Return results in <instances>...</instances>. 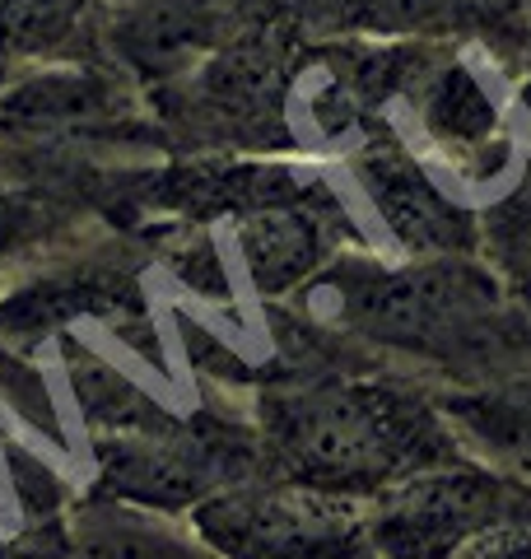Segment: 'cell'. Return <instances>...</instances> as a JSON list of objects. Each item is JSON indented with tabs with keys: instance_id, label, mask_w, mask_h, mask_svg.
<instances>
[{
	"instance_id": "obj_1",
	"label": "cell",
	"mask_w": 531,
	"mask_h": 559,
	"mask_svg": "<svg viewBox=\"0 0 531 559\" xmlns=\"http://www.w3.org/2000/svg\"><path fill=\"white\" fill-rule=\"evenodd\" d=\"M294 304L304 318L354 341L471 382L531 364V318L508 299L485 257H387L354 248L298 289Z\"/></svg>"
},
{
	"instance_id": "obj_2",
	"label": "cell",
	"mask_w": 531,
	"mask_h": 559,
	"mask_svg": "<svg viewBox=\"0 0 531 559\" xmlns=\"http://www.w3.org/2000/svg\"><path fill=\"white\" fill-rule=\"evenodd\" d=\"M252 433L266 476L359 503H374L382 489L420 471L467 457L434 392L359 373H322L266 388L257 396Z\"/></svg>"
},
{
	"instance_id": "obj_3",
	"label": "cell",
	"mask_w": 531,
	"mask_h": 559,
	"mask_svg": "<svg viewBox=\"0 0 531 559\" xmlns=\"http://www.w3.org/2000/svg\"><path fill=\"white\" fill-rule=\"evenodd\" d=\"M401 121L420 159L475 210H489L527 182L512 112L475 57L434 47L392 112V127Z\"/></svg>"
},
{
	"instance_id": "obj_4",
	"label": "cell",
	"mask_w": 531,
	"mask_h": 559,
	"mask_svg": "<svg viewBox=\"0 0 531 559\" xmlns=\"http://www.w3.org/2000/svg\"><path fill=\"white\" fill-rule=\"evenodd\" d=\"M215 559H378L368 503L280 476H247L187 513Z\"/></svg>"
},
{
	"instance_id": "obj_5",
	"label": "cell",
	"mask_w": 531,
	"mask_h": 559,
	"mask_svg": "<svg viewBox=\"0 0 531 559\" xmlns=\"http://www.w3.org/2000/svg\"><path fill=\"white\" fill-rule=\"evenodd\" d=\"M504 522H531V480L471 457L420 471L368 503L378 559H452L462 540Z\"/></svg>"
},
{
	"instance_id": "obj_6",
	"label": "cell",
	"mask_w": 531,
	"mask_h": 559,
	"mask_svg": "<svg viewBox=\"0 0 531 559\" xmlns=\"http://www.w3.org/2000/svg\"><path fill=\"white\" fill-rule=\"evenodd\" d=\"M335 168L387 257H481V210L457 197L397 127H382Z\"/></svg>"
},
{
	"instance_id": "obj_7",
	"label": "cell",
	"mask_w": 531,
	"mask_h": 559,
	"mask_svg": "<svg viewBox=\"0 0 531 559\" xmlns=\"http://www.w3.org/2000/svg\"><path fill=\"white\" fill-rule=\"evenodd\" d=\"M224 229L234 266L257 299H294L341 257V238L359 234L335 187L317 191V197L252 205L243 215L224 219Z\"/></svg>"
},
{
	"instance_id": "obj_8",
	"label": "cell",
	"mask_w": 531,
	"mask_h": 559,
	"mask_svg": "<svg viewBox=\"0 0 531 559\" xmlns=\"http://www.w3.org/2000/svg\"><path fill=\"white\" fill-rule=\"evenodd\" d=\"M94 14L108 20L121 66L150 80H182L228 43L224 0H103Z\"/></svg>"
},
{
	"instance_id": "obj_9",
	"label": "cell",
	"mask_w": 531,
	"mask_h": 559,
	"mask_svg": "<svg viewBox=\"0 0 531 559\" xmlns=\"http://www.w3.org/2000/svg\"><path fill=\"white\" fill-rule=\"evenodd\" d=\"M438 401L471 462L531 480V364L462 392H442Z\"/></svg>"
},
{
	"instance_id": "obj_10",
	"label": "cell",
	"mask_w": 531,
	"mask_h": 559,
	"mask_svg": "<svg viewBox=\"0 0 531 559\" xmlns=\"http://www.w3.org/2000/svg\"><path fill=\"white\" fill-rule=\"evenodd\" d=\"M61 550L66 559H215L191 522L182 527L173 513L140 509L113 495H94L70 513Z\"/></svg>"
},
{
	"instance_id": "obj_11",
	"label": "cell",
	"mask_w": 531,
	"mask_h": 559,
	"mask_svg": "<svg viewBox=\"0 0 531 559\" xmlns=\"http://www.w3.org/2000/svg\"><path fill=\"white\" fill-rule=\"evenodd\" d=\"M481 257L499 275L508 299L531 318V182L481 210Z\"/></svg>"
},
{
	"instance_id": "obj_12",
	"label": "cell",
	"mask_w": 531,
	"mask_h": 559,
	"mask_svg": "<svg viewBox=\"0 0 531 559\" xmlns=\"http://www.w3.org/2000/svg\"><path fill=\"white\" fill-rule=\"evenodd\" d=\"M98 5L103 0H5V10H0V61L57 51Z\"/></svg>"
},
{
	"instance_id": "obj_13",
	"label": "cell",
	"mask_w": 531,
	"mask_h": 559,
	"mask_svg": "<svg viewBox=\"0 0 531 559\" xmlns=\"http://www.w3.org/2000/svg\"><path fill=\"white\" fill-rule=\"evenodd\" d=\"M452 559H531V522L485 527L452 550Z\"/></svg>"
},
{
	"instance_id": "obj_14",
	"label": "cell",
	"mask_w": 531,
	"mask_h": 559,
	"mask_svg": "<svg viewBox=\"0 0 531 559\" xmlns=\"http://www.w3.org/2000/svg\"><path fill=\"white\" fill-rule=\"evenodd\" d=\"M0 10H5V0H0Z\"/></svg>"
}]
</instances>
